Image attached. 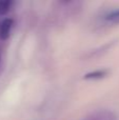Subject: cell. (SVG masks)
<instances>
[{
	"mask_svg": "<svg viewBox=\"0 0 119 120\" xmlns=\"http://www.w3.org/2000/svg\"><path fill=\"white\" fill-rule=\"evenodd\" d=\"M86 120H116V117L110 111H99L92 114Z\"/></svg>",
	"mask_w": 119,
	"mask_h": 120,
	"instance_id": "2",
	"label": "cell"
},
{
	"mask_svg": "<svg viewBox=\"0 0 119 120\" xmlns=\"http://www.w3.org/2000/svg\"><path fill=\"white\" fill-rule=\"evenodd\" d=\"M13 1L11 0H1L0 1V15H4L11 10Z\"/></svg>",
	"mask_w": 119,
	"mask_h": 120,
	"instance_id": "5",
	"label": "cell"
},
{
	"mask_svg": "<svg viewBox=\"0 0 119 120\" xmlns=\"http://www.w3.org/2000/svg\"><path fill=\"white\" fill-rule=\"evenodd\" d=\"M13 27V20L11 18H6L0 23V38L5 40L8 38Z\"/></svg>",
	"mask_w": 119,
	"mask_h": 120,
	"instance_id": "1",
	"label": "cell"
},
{
	"mask_svg": "<svg viewBox=\"0 0 119 120\" xmlns=\"http://www.w3.org/2000/svg\"><path fill=\"white\" fill-rule=\"evenodd\" d=\"M107 75H108L107 70H98V71H94V72H91L89 74H86L84 76V79H101L103 77H105Z\"/></svg>",
	"mask_w": 119,
	"mask_h": 120,
	"instance_id": "3",
	"label": "cell"
},
{
	"mask_svg": "<svg viewBox=\"0 0 119 120\" xmlns=\"http://www.w3.org/2000/svg\"><path fill=\"white\" fill-rule=\"evenodd\" d=\"M105 21L112 23V24H119V8L110 12L105 16Z\"/></svg>",
	"mask_w": 119,
	"mask_h": 120,
	"instance_id": "4",
	"label": "cell"
}]
</instances>
